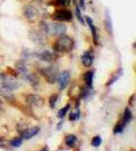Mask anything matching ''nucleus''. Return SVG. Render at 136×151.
Here are the masks:
<instances>
[{"label": "nucleus", "mask_w": 136, "mask_h": 151, "mask_svg": "<svg viewBox=\"0 0 136 151\" xmlns=\"http://www.w3.org/2000/svg\"><path fill=\"white\" fill-rule=\"evenodd\" d=\"M77 4L81 9H85V0H79Z\"/></svg>", "instance_id": "31"}, {"label": "nucleus", "mask_w": 136, "mask_h": 151, "mask_svg": "<svg viewBox=\"0 0 136 151\" xmlns=\"http://www.w3.org/2000/svg\"><path fill=\"white\" fill-rule=\"evenodd\" d=\"M23 15L26 18V20L28 22H35L36 18H38V15H39V12L35 7L31 5V4H27L23 7Z\"/></svg>", "instance_id": "6"}, {"label": "nucleus", "mask_w": 136, "mask_h": 151, "mask_svg": "<svg viewBox=\"0 0 136 151\" xmlns=\"http://www.w3.org/2000/svg\"><path fill=\"white\" fill-rule=\"evenodd\" d=\"M66 32H67V26L65 25V23H61V22L47 23L45 34H48V35H52V36L59 37V36L66 34Z\"/></svg>", "instance_id": "2"}, {"label": "nucleus", "mask_w": 136, "mask_h": 151, "mask_svg": "<svg viewBox=\"0 0 136 151\" xmlns=\"http://www.w3.org/2000/svg\"><path fill=\"white\" fill-rule=\"evenodd\" d=\"M78 143V138L75 134H67L65 137V145L69 149H74Z\"/></svg>", "instance_id": "15"}, {"label": "nucleus", "mask_w": 136, "mask_h": 151, "mask_svg": "<svg viewBox=\"0 0 136 151\" xmlns=\"http://www.w3.org/2000/svg\"><path fill=\"white\" fill-rule=\"evenodd\" d=\"M94 61V54H93V50H87L85 51L84 53L81 55V62L82 64L86 67V68H90L93 64Z\"/></svg>", "instance_id": "10"}, {"label": "nucleus", "mask_w": 136, "mask_h": 151, "mask_svg": "<svg viewBox=\"0 0 136 151\" xmlns=\"http://www.w3.org/2000/svg\"><path fill=\"white\" fill-rule=\"evenodd\" d=\"M16 71L17 73L20 76H23L24 78L26 77V75L30 72L28 71V68H27V64H26L25 60H18L16 62Z\"/></svg>", "instance_id": "13"}, {"label": "nucleus", "mask_w": 136, "mask_h": 151, "mask_svg": "<svg viewBox=\"0 0 136 151\" xmlns=\"http://www.w3.org/2000/svg\"><path fill=\"white\" fill-rule=\"evenodd\" d=\"M84 22L87 24V26L90 27V31L92 33V38H93V42H94V44H99V33H97V26L93 24V20L91 18L90 16H86L84 19Z\"/></svg>", "instance_id": "12"}, {"label": "nucleus", "mask_w": 136, "mask_h": 151, "mask_svg": "<svg viewBox=\"0 0 136 151\" xmlns=\"http://www.w3.org/2000/svg\"><path fill=\"white\" fill-rule=\"evenodd\" d=\"M18 88H20V82L17 81L14 77H6V76H4L2 89L8 90V91H15Z\"/></svg>", "instance_id": "8"}, {"label": "nucleus", "mask_w": 136, "mask_h": 151, "mask_svg": "<svg viewBox=\"0 0 136 151\" xmlns=\"http://www.w3.org/2000/svg\"><path fill=\"white\" fill-rule=\"evenodd\" d=\"M91 91H92V88H89V87L84 86L83 88H81V91H79V98H81V99H86V98H89Z\"/></svg>", "instance_id": "24"}, {"label": "nucleus", "mask_w": 136, "mask_h": 151, "mask_svg": "<svg viewBox=\"0 0 136 151\" xmlns=\"http://www.w3.org/2000/svg\"><path fill=\"white\" fill-rule=\"evenodd\" d=\"M40 73L43 76V78L48 83L53 85V83L57 82V79H58L59 69L56 65L50 64V65H47V67H42L40 69Z\"/></svg>", "instance_id": "3"}, {"label": "nucleus", "mask_w": 136, "mask_h": 151, "mask_svg": "<svg viewBox=\"0 0 136 151\" xmlns=\"http://www.w3.org/2000/svg\"><path fill=\"white\" fill-rule=\"evenodd\" d=\"M71 80V71H69V70H64V71H61L58 75V79H57V83H58V86H59V89H60V90H65V89L69 86Z\"/></svg>", "instance_id": "5"}, {"label": "nucleus", "mask_w": 136, "mask_h": 151, "mask_svg": "<svg viewBox=\"0 0 136 151\" xmlns=\"http://www.w3.org/2000/svg\"><path fill=\"white\" fill-rule=\"evenodd\" d=\"M58 98L59 96L57 94H53L50 96V98H49V106H50V108H55L56 107V104H57V101H58Z\"/></svg>", "instance_id": "28"}, {"label": "nucleus", "mask_w": 136, "mask_h": 151, "mask_svg": "<svg viewBox=\"0 0 136 151\" xmlns=\"http://www.w3.org/2000/svg\"><path fill=\"white\" fill-rule=\"evenodd\" d=\"M75 14H76V17H77L78 22H79L81 24L84 25L85 22H84V17H83V15H82V9L79 8L77 2H76V6H75Z\"/></svg>", "instance_id": "26"}, {"label": "nucleus", "mask_w": 136, "mask_h": 151, "mask_svg": "<svg viewBox=\"0 0 136 151\" xmlns=\"http://www.w3.org/2000/svg\"><path fill=\"white\" fill-rule=\"evenodd\" d=\"M123 73H124V70L121 69V68L117 70L116 72H113V75L111 76V78L108 80V82H107V87H110L112 83H115V82H116L117 80L123 76Z\"/></svg>", "instance_id": "19"}, {"label": "nucleus", "mask_w": 136, "mask_h": 151, "mask_svg": "<svg viewBox=\"0 0 136 151\" xmlns=\"http://www.w3.org/2000/svg\"><path fill=\"white\" fill-rule=\"evenodd\" d=\"M91 145H92V147H94V148H97V147H100V145H102V138H101L100 135H95L94 138L92 139V141H91Z\"/></svg>", "instance_id": "29"}, {"label": "nucleus", "mask_w": 136, "mask_h": 151, "mask_svg": "<svg viewBox=\"0 0 136 151\" xmlns=\"http://www.w3.org/2000/svg\"><path fill=\"white\" fill-rule=\"evenodd\" d=\"M51 2L56 6H59L60 8H67L71 5V0H51Z\"/></svg>", "instance_id": "25"}, {"label": "nucleus", "mask_w": 136, "mask_h": 151, "mask_svg": "<svg viewBox=\"0 0 136 151\" xmlns=\"http://www.w3.org/2000/svg\"><path fill=\"white\" fill-rule=\"evenodd\" d=\"M133 119H134V115H133V113H132L130 108L129 107H126V108H125V111H124V113H123L121 121H123L126 125H128L130 122L133 121Z\"/></svg>", "instance_id": "18"}, {"label": "nucleus", "mask_w": 136, "mask_h": 151, "mask_svg": "<svg viewBox=\"0 0 136 151\" xmlns=\"http://www.w3.org/2000/svg\"><path fill=\"white\" fill-rule=\"evenodd\" d=\"M133 151H134V150H133Z\"/></svg>", "instance_id": "34"}, {"label": "nucleus", "mask_w": 136, "mask_h": 151, "mask_svg": "<svg viewBox=\"0 0 136 151\" xmlns=\"http://www.w3.org/2000/svg\"><path fill=\"white\" fill-rule=\"evenodd\" d=\"M75 46V41L68 36V35H61L57 37V40L53 42V52L56 54H59V53H69L73 51Z\"/></svg>", "instance_id": "1"}, {"label": "nucleus", "mask_w": 136, "mask_h": 151, "mask_svg": "<svg viewBox=\"0 0 136 151\" xmlns=\"http://www.w3.org/2000/svg\"><path fill=\"white\" fill-rule=\"evenodd\" d=\"M79 116H81V109H79L78 106H76L75 108H73L71 111L69 116H68V120L71 121V122H74V121H77L79 119Z\"/></svg>", "instance_id": "20"}, {"label": "nucleus", "mask_w": 136, "mask_h": 151, "mask_svg": "<svg viewBox=\"0 0 136 151\" xmlns=\"http://www.w3.org/2000/svg\"><path fill=\"white\" fill-rule=\"evenodd\" d=\"M25 79L27 80V82L32 86L33 88H38L40 85V78L39 76L36 75V73H34V72H28L27 75H26Z\"/></svg>", "instance_id": "14"}, {"label": "nucleus", "mask_w": 136, "mask_h": 151, "mask_svg": "<svg viewBox=\"0 0 136 151\" xmlns=\"http://www.w3.org/2000/svg\"><path fill=\"white\" fill-rule=\"evenodd\" d=\"M94 70H89L84 73V82L85 86L89 87V88H92L93 86V79H94Z\"/></svg>", "instance_id": "17"}, {"label": "nucleus", "mask_w": 136, "mask_h": 151, "mask_svg": "<svg viewBox=\"0 0 136 151\" xmlns=\"http://www.w3.org/2000/svg\"><path fill=\"white\" fill-rule=\"evenodd\" d=\"M125 127H126V124L124 123L123 121H118L117 122V124L115 125V127H113V133L115 134H120V133L124 132V130H125Z\"/></svg>", "instance_id": "22"}, {"label": "nucleus", "mask_w": 136, "mask_h": 151, "mask_svg": "<svg viewBox=\"0 0 136 151\" xmlns=\"http://www.w3.org/2000/svg\"><path fill=\"white\" fill-rule=\"evenodd\" d=\"M69 109H71V104L68 103V104H66V105L64 107H63V108H60V109H59L58 114H57L58 119L63 120V119L65 117L66 115H67V113H68V111H69Z\"/></svg>", "instance_id": "23"}, {"label": "nucleus", "mask_w": 136, "mask_h": 151, "mask_svg": "<svg viewBox=\"0 0 136 151\" xmlns=\"http://www.w3.org/2000/svg\"><path fill=\"white\" fill-rule=\"evenodd\" d=\"M39 151H49V148H48V147H44V148H42V149Z\"/></svg>", "instance_id": "32"}, {"label": "nucleus", "mask_w": 136, "mask_h": 151, "mask_svg": "<svg viewBox=\"0 0 136 151\" xmlns=\"http://www.w3.org/2000/svg\"><path fill=\"white\" fill-rule=\"evenodd\" d=\"M39 132H40L39 126H31V127H27L24 131L20 132V138L23 139V140H30V139L34 138Z\"/></svg>", "instance_id": "11"}, {"label": "nucleus", "mask_w": 136, "mask_h": 151, "mask_svg": "<svg viewBox=\"0 0 136 151\" xmlns=\"http://www.w3.org/2000/svg\"><path fill=\"white\" fill-rule=\"evenodd\" d=\"M104 27L107 28L108 33L112 35V22H111V17L109 12H105V18H104Z\"/></svg>", "instance_id": "21"}, {"label": "nucleus", "mask_w": 136, "mask_h": 151, "mask_svg": "<svg viewBox=\"0 0 136 151\" xmlns=\"http://www.w3.org/2000/svg\"><path fill=\"white\" fill-rule=\"evenodd\" d=\"M56 151H58V150H56Z\"/></svg>", "instance_id": "33"}, {"label": "nucleus", "mask_w": 136, "mask_h": 151, "mask_svg": "<svg viewBox=\"0 0 136 151\" xmlns=\"http://www.w3.org/2000/svg\"><path fill=\"white\" fill-rule=\"evenodd\" d=\"M135 98H136V95L133 94L129 97V99H128V104H129V106H132L133 108L135 107Z\"/></svg>", "instance_id": "30"}, {"label": "nucleus", "mask_w": 136, "mask_h": 151, "mask_svg": "<svg viewBox=\"0 0 136 151\" xmlns=\"http://www.w3.org/2000/svg\"><path fill=\"white\" fill-rule=\"evenodd\" d=\"M35 58L39 59L40 61L42 62H48V63H51L56 60L57 58V54L52 51L49 50H42L40 52H35Z\"/></svg>", "instance_id": "7"}, {"label": "nucleus", "mask_w": 136, "mask_h": 151, "mask_svg": "<svg viewBox=\"0 0 136 151\" xmlns=\"http://www.w3.org/2000/svg\"><path fill=\"white\" fill-rule=\"evenodd\" d=\"M73 13L67 8H59L56 9L52 14V19H55V22H71L73 20Z\"/></svg>", "instance_id": "4"}, {"label": "nucleus", "mask_w": 136, "mask_h": 151, "mask_svg": "<svg viewBox=\"0 0 136 151\" xmlns=\"http://www.w3.org/2000/svg\"><path fill=\"white\" fill-rule=\"evenodd\" d=\"M31 36V40H33L35 43H38V44H43L45 41V36L44 34L42 33V32H39V31H33L31 34H30Z\"/></svg>", "instance_id": "16"}, {"label": "nucleus", "mask_w": 136, "mask_h": 151, "mask_svg": "<svg viewBox=\"0 0 136 151\" xmlns=\"http://www.w3.org/2000/svg\"><path fill=\"white\" fill-rule=\"evenodd\" d=\"M25 101L30 107H40L43 105V98L36 94H28L25 97Z\"/></svg>", "instance_id": "9"}, {"label": "nucleus", "mask_w": 136, "mask_h": 151, "mask_svg": "<svg viewBox=\"0 0 136 151\" xmlns=\"http://www.w3.org/2000/svg\"><path fill=\"white\" fill-rule=\"evenodd\" d=\"M9 145H12L13 148H20V145H23V139L20 138V137H17V138H14L12 141H10V143Z\"/></svg>", "instance_id": "27"}]
</instances>
